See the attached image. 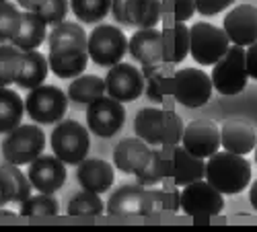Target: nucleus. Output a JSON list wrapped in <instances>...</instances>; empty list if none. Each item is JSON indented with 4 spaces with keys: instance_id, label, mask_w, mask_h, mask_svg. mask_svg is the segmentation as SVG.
<instances>
[{
    "instance_id": "nucleus-25",
    "label": "nucleus",
    "mask_w": 257,
    "mask_h": 232,
    "mask_svg": "<svg viewBox=\"0 0 257 232\" xmlns=\"http://www.w3.org/2000/svg\"><path fill=\"white\" fill-rule=\"evenodd\" d=\"M46 33H48V25L44 23V19L33 11H23L21 13L19 33L15 35L11 44L21 52H31L46 41Z\"/></svg>"
},
{
    "instance_id": "nucleus-1",
    "label": "nucleus",
    "mask_w": 257,
    "mask_h": 232,
    "mask_svg": "<svg viewBox=\"0 0 257 232\" xmlns=\"http://www.w3.org/2000/svg\"><path fill=\"white\" fill-rule=\"evenodd\" d=\"M204 179L222 195H237L245 191L251 181V164L241 154H232L228 150L214 152L206 158Z\"/></svg>"
},
{
    "instance_id": "nucleus-19",
    "label": "nucleus",
    "mask_w": 257,
    "mask_h": 232,
    "mask_svg": "<svg viewBox=\"0 0 257 232\" xmlns=\"http://www.w3.org/2000/svg\"><path fill=\"white\" fill-rule=\"evenodd\" d=\"M257 144V132L245 119H226L220 125V148L232 154H249Z\"/></svg>"
},
{
    "instance_id": "nucleus-24",
    "label": "nucleus",
    "mask_w": 257,
    "mask_h": 232,
    "mask_svg": "<svg viewBox=\"0 0 257 232\" xmlns=\"http://www.w3.org/2000/svg\"><path fill=\"white\" fill-rule=\"evenodd\" d=\"M48 72H50V64H48V58L44 54H39L37 50L23 52L21 54L15 82L21 89L31 91V89L39 87V84H44V80L48 78Z\"/></svg>"
},
{
    "instance_id": "nucleus-40",
    "label": "nucleus",
    "mask_w": 257,
    "mask_h": 232,
    "mask_svg": "<svg viewBox=\"0 0 257 232\" xmlns=\"http://www.w3.org/2000/svg\"><path fill=\"white\" fill-rule=\"evenodd\" d=\"M163 17H171L175 23H185L196 13V0H161Z\"/></svg>"
},
{
    "instance_id": "nucleus-2",
    "label": "nucleus",
    "mask_w": 257,
    "mask_h": 232,
    "mask_svg": "<svg viewBox=\"0 0 257 232\" xmlns=\"http://www.w3.org/2000/svg\"><path fill=\"white\" fill-rule=\"evenodd\" d=\"M54 154L64 164H78L87 158L91 148L89 130L76 119H62L56 123V128L50 138Z\"/></svg>"
},
{
    "instance_id": "nucleus-47",
    "label": "nucleus",
    "mask_w": 257,
    "mask_h": 232,
    "mask_svg": "<svg viewBox=\"0 0 257 232\" xmlns=\"http://www.w3.org/2000/svg\"><path fill=\"white\" fill-rule=\"evenodd\" d=\"M253 150H255V162H257V144H255V148H253Z\"/></svg>"
},
{
    "instance_id": "nucleus-9",
    "label": "nucleus",
    "mask_w": 257,
    "mask_h": 232,
    "mask_svg": "<svg viewBox=\"0 0 257 232\" xmlns=\"http://www.w3.org/2000/svg\"><path fill=\"white\" fill-rule=\"evenodd\" d=\"M179 201H181V209L191 216V218H212L222 212L224 207V199L218 189H214L206 179L194 181L185 185L179 191Z\"/></svg>"
},
{
    "instance_id": "nucleus-17",
    "label": "nucleus",
    "mask_w": 257,
    "mask_h": 232,
    "mask_svg": "<svg viewBox=\"0 0 257 232\" xmlns=\"http://www.w3.org/2000/svg\"><path fill=\"white\" fill-rule=\"evenodd\" d=\"M48 64L58 78H76L84 72V68L89 64V52L87 48L80 46L50 48Z\"/></svg>"
},
{
    "instance_id": "nucleus-28",
    "label": "nucleus",
    "mask_w": 257,
    "mask_h": 232,
    "mask_svg": "<svg viewBox=\"0 0 257 232\" xmlns=\"http://www.w3.org/2000/svg\"><path fill=\"white\" fill-rule=\"evenodd\" d=\"M25 101L19 97V93L9 87H0V134H9L21 125Z\"/></svg>"
},
{
    "instance_id": "nucleus-3",
    "label": "nucleus",
    "mask_w": 257,
    "mask_h": 232,
    "mask_svg": "<svg viewBox=\"0 0 257 232\" xmlns=\"http://www.w3.org/2000/svg\"><path fill=\"white\" fill-rule=\"evenodd\" d=\"M230 48V41L222 27L206 21H198L189 27V56L200 66H214Z\"/></svg>"
},
{
    "instance_id": "nucleus-23",
    "label": "nucleus",
    "mask_w": 257,
    "mask_h": 232,
    "mask_svg": "<svg viewBox=\"0 0 257 232\" xmlns=\"http://www.w3.org/2000/svg\"><path fill=\"white\" fill-rule=\"evenodd\" d=\"M134 132L148 146H163L167 134V111L159 107H144L136 113Z\"/></svg>"
},
{
    "instance_id": "nucleus-31",
    "label": "nucleus",
    "mask_w": 257,
    "mask_h": 232,
    "mask_svg": "<svg viewBox=\"0 0 257 232\" xmlns=\"http://www.w3.org/2000/svg\"><path fill=\"white\" fill-rule=\"evenodd\" d=\"M87 31H84L78 23H68L62 21L60 25H56L50 33V48H60V46H80L87 48Z\"/></svg>"
},
{
    "instance_id": "nucleus-11",
    "label": "nucleus",
    "mask_w": 257,
    "mask_h": 232,
    "mask_svg": "<svg viewBox=\"0 0 257 232\" xmlns=\"http://www.w3.org/2000/svg\"><path fill=\"white\" fill-rule=\"evenodd\" d=\"M125 121L123 103L111 97H99L87 107V128L99 138L115 136Z\"/></svg>"
},
{
    "instance_id": "nucleus-42",
    "label": "nucleus",
    "mask_w": 257,
    "mask_h": 232,
    "mask_svg": "<svg viewBox=\"0 0 257 232\" xmlns=\"http://www.w3.org/2000/svg\"><path fill=\"white\" fill-rule=\"evenodd\" d=\"M234 0H196V11L204 17H212L228 9Z\"/></svg>"
},
{
    "instance_id": "nucleus-12",
    "label": "nucleus",
    "mask_w": 257,
    "mask_h": 232,
    "mask_svg": "<svg viewBox=\"0 0 257 232\" xmlns=\"http://www.w3.org/2000/svg\"><path fill=\"white\" fill-rule=\"evenodd\" d=\"M103 80H105L107 97H111L119 103L136 101L144 93V84H146L142 72L132 64H125V62L111 66Z\"/></svg>"
},
{
    "instance_id": "nucleus-8",
    "label": "nucleus",
    "mask_w": 257,
    "mask_h": 232,
    "mask_svg": "<svg viewBox=\"0 0 257 232\" xmlns=\"http://www.w3.org/2000/svg\"><path fill=\"white\" fill-rule=\"evenodd\" d=\"M25 111L37 123H58L68 111V97L52 84H39L25 99Z\"/></svg>"
},
{
    "instance_id": "nucleus-15",
    "label": "nucleus",
    "mask_w": 257,
    "mask_h": 232,
    "mask_svg": "<svg viewBox=\"0 0 257 232\" xmlns=\"http://www.w3.org/2000/svg\"><path fill=\"white\" fill-rule=\"evenodd\" d=\"M107 214L111 216H148L151 214V197H148V187L140 183L121 185L111 193L109 201L105 205Z\"/></svg>"
},
{
    "instance_id": "nucleus-29",
    "label": "nucleus",
    "mask_w": 257,
    "mask_h": 232,
    "mask_svg": "<svg viewBox=\"0 0 257 232\" xmlns=\"http://www.w3.org/2000/svg\"><path fill=\"white\" fill-rule=\"evenodd\" d=\"M105 95V80L95 74H80L68 87V99L80 105H91Z\"/></svg>"
},
{
    "instance_id": "nucleus-33",
    "label": "nucleus",
    "mask_w": 257,
    "mask_h": 232,
    "mask_svg": "<svg viewBox=\"0 0 257 232\" xmlns=\"http://www.w3.org/2000/svg\"><path fill=\"white\" fill-rule=\"evenodd\" d=\"M70 11L82 23H99L111 13V0H70Z\"/></svg>"
},
{
    "instance_id": "nucleus-14",
    "label": "nucleus",
    "mask_w": 257,
    "mask_h": 232,
    "mask_svg": "<svg viewBox=\"0 0 257 232\" xmlns=\"http://www.w3.org/2000/svg\"><path fill=\"white\" fill-rule=\"evenodd\" d=\"M27 177L33 189L52 195L66 183V164L56 154H39L33 162H29Z\"/></svg>"
},
{
    "instance_id": "nucleus-43",
    "label": "nucleus",
    "mask_w": 257,
    "mask_h": 232,
    "mask_svg": "<svg viewBox=\"0 0 257 232\" xmlns=\"http://www.w3.org/2000/svg\"><path fill=\"white\" fill-rule=\"evenodd\" d=\"M245 66H247V74L257 80V41L245 50Z\"/></svg>"
},
{
    "instance_id": "nucleus-37",
    "label": "nucleus",
    "mask_w": 257,
    "mask_h": 232,
    "mask_svg": "<svg viewBox=\"0 0 257 232\" xmlns=\"http://www.w3.org/2000/svg\"><path fill=\"white\" fill-rule=\"evenodd\" d=\"M21 11L15 3H0V46L11 44L21 27Z\"/></svg>"
},
{
    "instance_id": "nucleus-30",
    "label": "nucleus",
    "mask_w": 257,
    "mask_h": 232,
    "mask_svg": "<svg viewBox=\"0 0 257 232\" xmlns=\"http://www.w3.org/2000/svg\"><path fill=\"white\" fill-rule=\"evenodd\" d=\"M134 177H136V183H140L144 187H155L161 181H165L169 177V171H167V160H165L163 148H153V154L148 158V162Z\"/></svg>"
},
{
    "instance_id": "nucleus-48",
    "label": "nucleus",
    "mask_w": 257,
    "mask_h": 232,
    "mask_svg": "<svg viewBox=\"0 0 257 232\" xmlns=\"http://www.w3.org/2000/svg\"><path fill=\"white\" fill-rule=\"evenodd\" d=\"M0 3H5V0H0Z\"/></svg>"
},
{
    "instance_id": "nucleus-26",
    "label": "nucleus",
    "mask_w": 257,
    "mask_h": 232,
    "mask_svg": "<svg viewBox=\"0 0 257 232\" xmlns=\"http://www.w3.org/2000/svg\"><path fill=\"white\" fill-rule=\"evenodd\" d=\"M123 11H125L127 25L136 29L157 27L163 19L161 0H125Z\"/></svg>"
},
{
    "instance_id": "nucleus-46",
    "label": "nucleus",
    "mask_w": 257,
    "mask_h": 232,
    "mask_svg": "<svg viewBox=\"0 0 257 232\" xmlns=\"http://www.w3.org/2000/svg\"><path fill=\"white\" fill-rule=\"evenodd\" d=\"M249 201H251V205L257 209V179L253 181V185H251V189H249Z\"/></svg>"
},
{
    "instance_id": "nucleus-45",
    "label": "nucleus",
    "mask_w": 257,
    "mask_h": 232,
    "mask_svg": "<svg viewBox=\"0 0 257 232\" xmlns=\"http://www.w3.org/2000/svg\"><path fill=\"white\" fill-rule=\"evenodd\" d=\"M17 5L23 9V11H33V13H37L41 7L46 5V0H17Z\"/></svg>"
},
{
    "instance_id": "nucleus-35",
    "label": "nucleus",
    "mask_w": 257,
    "mask_h": 232,
    "mask_svg": "<svg viewBox=\"0 0 257 232\" xmlns=\"http://www.w3.org/2000/svg\"><path fill=\"white\" fill-rule=\"evenodd\" d=\"M21 216L27 218H39V216H58L60 214V203L50 193H37L29 195L19 209Z\"/></svg>"
},
{
    "instance_id": "nucleus-7",
    "label": "nucleus",
    "mask_w": 257,
    "mask_h": 232,
    "mask_svg": "<svg viewBox=\"0 0 257 232\" xmlns=\"http://www.w3.org/2000/svg\"><path fill=\"white\" fill-rule=\"evenodd\" d=\"M212 91L214 84L210 74L198 68H181L171 78V93H173L175 101L189 109L206 105L212 97Z\"/></svg>"
},
{
    "instance_id": "nucleus-10",
    "label": "nucleus",
    "mask_w": 257,
    "mask_h": 232,
    "mask_svg": "<svg viewBox=\"0 0 257 232\" xmlns=\"http://www.w3.org/2000/svg\"><path fill=\"white\" fill-rule=\"evenodd\" d=\"M163 152H165L167 171H169L167 179L175 187H185L194 181L204 179V175H206V160L204 158L194 156L179 144L163 146Z\"/></svg>"
},
{
    "instance_id": "nucleus-13",
    "label": "nucleus",
    "mask_w": 257,
    "mask_h": 232,
    "mask_svg": "<svg viewBox=\"0 0 257 232\" xmlns=\"http://www.w3.org/2000/svg\"><path fill=\"white\" fill-rule=\"evenodd\" d=\"M181 146L198 158H208L220 148V128L210 119H194L183 128Z\"/></svg>"
},
{
    "instance_id": "nucleus-44",
    "label": "nucleus",
    "mask_w": 257,
    "mask_h": 232,
    "mask_svg": "<svg viewBox=\"0 0 257 232\" xmlns=\"http://www.w3.org/2000/svg\"><path fill=\"white\" fill-rule=\"evenodd\" d=\"M123 7H125V0H111V15H113V19L117 21L119 25L130 27V25H127V19H125V11H123Z\"/></svg>"
},
{
    "instance_id": "nucleus-18",
    "label": "nucleus",
    "mask_w": 257,
    "mask_h": 232,
    "mask_svg": "<svg viewBox=\"0 0 257 232\" xmlns=\"http://www.w3.org/2000/svg\"><path fill=\"white\" fill-rule=\"evenodd\" d=\"M31 195V181L19 164L5 160L0 164V207L7 203H23Z\"/></svg>"
},
{
    "instance_id": "nucleus-34",
    "label": "nucleus",
    "mask_w": 257,
    "mask_h": 232,
    "mask_svg": "<svg viewBox=\"0 0 257 232\" xmlns=\"http://www.w3.org/2000/svg\"><path fill=\"white\" fill-rule=\"evenodd\" d=\"M148 197H151V214L148 216L173 214L181 207L179 191H175L173 187H165V189L148 187Z\"/></svg>"
},
{
    "instance_id": "nucleus-6",
    "label": "nucleus",
    "mask_w": 257,
    "mask_h": 232,
    "mask_svg": "<svg viewBox=\"0 0 257 232\" xmlns=\"http://www.w3.org/2000/svg\"><path fill=\"white\" fill-rule=\"evenodd\" d=\"M89 58L97 66L111 68L119 64L127 52V37L115 25H99L89 33L87 39Z\"/></svg>"
},
{
    "instance_id": "nucleus-21",
    "label": "nucleus",
    "mask_w": 257,
    "mask_h": 232,
    "mask_svg": "<svg viewBox=\"0 0 257 232\" xmlns=\"http://www.w3.org/2000/svg\"><path fill=\"white\" fill-rule=\"evenodd\" d=\"M127 52L142 66L161 64L163 62V31L157 27L138 29L132 39H127Z\"/></svg>"
},
{
    "instance_id": "nucleus-4",
    "label": "nucleus",
    "mask_w": 257,
    "mask_h": 232,
    "mask_svg": "<svg viewBox=\"0 0 257 232\" xmlns=\"http://www.w3.org/2000/svg\"><path fill=\"white\" fill-rule=\"evenodd\" d=\"M3 158L13 164H29L46 148V134L39 125L21 123L3 140Z\"/></svg>"
},
{
    "instance_id": "nucleus-39",
    "label": "nucleus",
    "mask_w": 257,
    "mask_h": 232,
    "mask_svg": "<svg viewBox=\"0 0 257 232\" xmlns=\"http://www.w3.org/2000/svg\"><path fill=\"white\" fill-rule=\"evenodd\" d=\"M70 11V0H46V5L37 11V15L44 19L46 25H60L62 21H66V15Z\"/></svg>"
},
{
    "instance_id": "nucleus-41",
    "label": "nucleus",
    "mask_w": 257,
    "mask_h": 232,
    "mask_svg": "<svg viewBox=\"0 0 257 232\" xmlns=\"http://www.w3.org/2000/svg\"><path fill=\"white\" fill-rule=\"evenodd\" d=\"M183 119L175 111H167V134H165V144L163 146H173L181 142L183 136Z\"/></svg>"
},
{
    "instance_id": "nucleus-22",
    "label": "nucleus",
    "mask_w": 257,
    "mask_h": 232,
    "mask_svg": "<svg viewBox=\"0 0 257 232\" xmlns=\"http://www.w3.org/2000/svg\"><path fill=\"white\" fill-rule=\"evenodd\" d=\"M113 164L103 158H84L76 168V181L80 183V187L99 195L113 185Z\"/></svg>"
},
{
    "instance_id": "nucleus-5",
    "label": "nucleus",
    "mask_w": 257,
    "mask_h": 232,
    "mask_svg": "<svg viewBox=\"0 0 257 232\" xmlns=\"http://www.w3.org/2000/svg\"><path fill=\"white\" fill-rule=\"evenodd\" d=\"M212 84L220 95H239L247 87V66H245V48L230 46L226 54L212 68Z\"/></svg>"
},
{
    "instance_id": "nucleus-27",
    "label": "nucleus",
    "mask_w": 257,
    "mask_h": 232,
    "mask_svg": "<svg viewBox=\"0 0 257 232\" xmlns=\"http://www.w3.org/2000/svg\"><path fill=\"white\" fill-rule=\"evenodd\" d=\"M189 54V27L175 23L163 31V62L165 64H181Z\"/></svg>"
},
{
    "instance_id": "nucleus-32",
    "label": "nucleus",
    "mask_w": 257,
    "mask_h": 232,
    "mask_svg": "<svg viewBox=\"0 0 257 232\" xmlns=\"http://www.w3.org/2000/svg\"><path fill=\"white\" fill-rule=\"evenodd\" d=\"M142 76L146 80L144 84V93L148 99H153L155 103H163L165 101V80L169 74V66L165 62L161 64H151V66H142Z\"/></svg>"
},
{
    "instance_id": "nucleus-36",
    "label": "nucleus",
    "mask_w": 257,
    "mask_h": 232,
    "mask_svg": "<svg viewBox=\"0 0 257 232\" xmlns=\"http://www.w3.org/2000/svg\"><path fill=\"white\" fill-rule=\"evenodd\" d=\"M66 209H68L70 216H99V214H103L105 205H103L99 193L82 189V191L72 195Z\"/></svg>"
},
{
    "instance_id": "nucleus-20",
    "label": "nucleus",
    "mask_w": 257,
    "mask_h": 232,
    "mask_svg": "<svg viewBox=\"0 0 257 232\" xmlns=\"http://www.w3.org/2000/svg\"><path fill=\"white\" fill-rule=\"evenodd\" d=\"M151 154H153V148H148V144L144 140H140L138 136L123 138L113 148V164L117 171H121L125 175H136L148 162Z\"/></svg>"
},
{
    "instance_id": "nucleus-16",
    "label": "nucleus",
    "mask_w": 257,
    "mask_h": 232,
    "mask_svg": "<svg viewBox=\"0 0 257 232\" xmlns=\"http://www.w3.org/2000/svg\"><path fill=\"white\" fill-rule=\"evenodd\" d=\"M222 29L230 44L249 48L257 41V9L251 5H239L234 7L226 17Z\"/></svg>"
},
{
    "instance_id": "nucleus-38",
    "label": "nucleus",
    "mask_w": 257,
    "mask_h": 232,
    "mask_svg": "<svg viewBox=\"0 0 257 232\" xmlns=\"http://www.w3.org/2000/svg\"><path fill=\"white\" fill-rule=\"evenodd\" d=\"M21 50H17L13 44L0 46V87H9L17 78L19 62H21Z\"/></svg>"
}]
</instances>
